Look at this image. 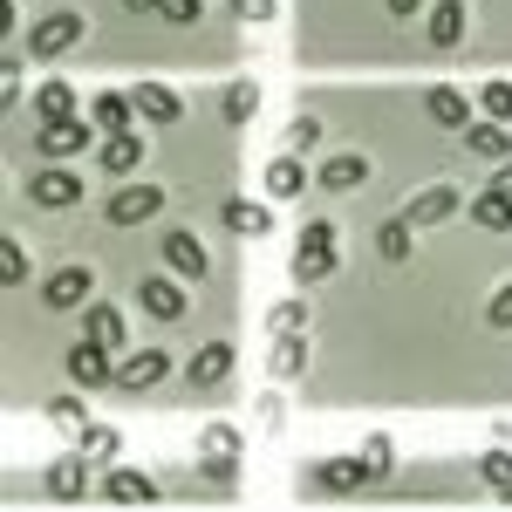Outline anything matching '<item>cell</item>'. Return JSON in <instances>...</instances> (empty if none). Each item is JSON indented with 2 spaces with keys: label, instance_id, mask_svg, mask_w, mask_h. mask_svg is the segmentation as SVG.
Listing matches in <instances>:
<instances>
[{
  "label": "cell",
  "instance_id": "cell-10",
  "mask_svg": "<svg viewBox=\"0 0 512 512\" xmlns=\"http://www.w3.org/2000/svg\"><path fill=\"white\" fill-rule=\"evenodd\" d=\"M103 171H110V178H130V171H137V164H144V137H137V130H110V137H103Z\"/></svg>",
  "mask_w": 512,
  "mask_h": 512
},
{
  "label": "cell",
  "instance_id": "cell-12",
  "mask_svg": "<svg viewBox=\"0 0 512 512\" xmlns=\"http://www.w3.org/2000/svg\"><path fill=\"white\" fill-rule=\"evenodd\" d=\"M226 226L239 239H267L274 233V205H260V198H226Z\"/></svg>",
  "mask_w": 512,
  "mask_h": 512
},
{
  "label": "cell",
  "instance_id": "cell-19",
  "mask_svg": "<svg viewBox=\"0 0 512 512\" xmlns=\"http://www.w3.org/2000/svg\"><path fill=\"white\" fill-rule=\"evenodd\" d=\"M130 103H137V117H151V123H178V110H185L164 82H137V89H130Z\"/></svg>",
  "mask_w": 512,
  "mask_h": 512
},
{
  "label": "cell",
  "instance_id": "cell-42",
  "mask_svg": "<svg viewBox=\"0 0 512 512\" xmlns=\"http://www.w3.org/2000/svg\"><path fill=\"white\" fill-rule=\"evenodd\" d=\"M485 321H492V328H506V335H512V287H499V294H492V308H485Z\"/></svg>",
  "mask_w": 512,
  "mask_h": 512
},
{
  "label": "cell",
  "instance_id": "cell-41",
  "mask_svg": "<svg viewBox=\"0 0 512 512\" xmlns=\"http://www.w3.org/2000/svg\"><path fill=\"white\" fill-rule=\"evenodd\" d=\"M253 417H260V431H280V424H287V403H280V396H260Z\"/></svg>",
  "mask_w": 512,
  "mask_h": 512
},
{
  "label": "cell",
  "instance_id": "cell-23",
  "mask_svg": "<svg viewBox=\"0 0 512 512\" xmlns=\"http://www.w3.org/2000/svg\"><path fill=\"white\" fill-rule=\"evenodd\" d=\"M28 192H35V205H76V198H82V178H76V171H41Z\"/></svg>",
  "mask_w": 512,
  "mask_h": 512
},
{
  "label": "cell",
  "instance_id": "cell-46",
  "mask_svg": "<svg viewBox=\"0 0 512 512\" xmlns=\"http://www.w3.org/2000/svg\"><path fill=\"white\" fill-rule=\"evenodd\" d=\"M492 185H499V192H512V158L499 164V178H492Z\"/></svg>",
  "mask_w": 512,
  "mask_h": 512
},
{
  "label": "cell",
  "instance_id": "cell-38",
  "mask_svg": "<svg viewBox=\"0 0 512 512\" xmlns=\"http://www.w3.org/2000/svg\"><path fill=\"white\" fill-rule=\"evenodd\" d=\"M198 14H205V0H164L158 7V21H171V28H192Z\"/></svg>",
  "mask_w": 512,
  "mask_h": 512
},
{
  "label": "cell",
  "instance_id": "cell-34",
  "mask_svg": "<svg viewBox=\"0 0 512 512\" xmlns=\"http://www.w3.org/2000/svg\"><path fill=\"white\" fill-rule=\"evenodd\" d=\"M362 465H369V472H376V478H390L396 451H390V437H383V431H376V437H362Z\"/></svg>",
  "mask_w": 512,
  "mask_h": 512
},
{
  "label": "cell",
  "instance_id": "cell-18",
  "mask_svg": "<svg viewBox=\"0 0 512 512\" xmlns=\"http://www.w3.org/2000/svg\"><path fill=\"white\" fill-rule=\"evenodd\" d=\"M226 369H233V349L226 342H205V349L185 362V376H192L198 390H212V383H226Z\"/></svg>",
  "mask_w": 512,
  "mask_h": 512
},
{
  "label": "cell",
  "instance_id": "cell-7",
  "mask_svg": "<svg viewBox=\"0 0 512 512\" xmlns=\"http://www.w3.org/2000/svg\"><path fill=\"white\" fill-rule=\"evenodd\" d=\"M69 376H76L82 390H103V383L117 376V362H110L103 342H89V335H82V349H69Z\"/></svg>",
  "mask_w": 512,
  "mask_h": 512
},
{
  "label": "cell",
  "instance_id": "cell-17",
  "mask_svg": "<svg viewBox=\"0 0 512 512\" xmlns=\"http://www.w3.org/2000/svg\"><path fill=\"white\" fill-rule=\"evenodd\" d=\"M472 226H485V233H512V192L485 185V192L472 198Z\"/></svg>",
  "mask_w": 512,
  "mask_h": 512
},
{
  "label": "cell",
  "instance_id": "cell-16",
  "mask_svg": "<svg viewBox=\"0 0 512 512\" xmlns=\"http://www.w3.org/2000/svg\"><path fill=\"white\" fill-rule=\"evenodd\" d=\"M315 185H328V192H355V185H369V158L342 151V158H328V164L315 171Z\"/></svg>",
  "mask_w": 512,
  "mask_h": 512
},
{
  "label": "cell",
  "instance_id": "cell-11",
  "mask_svg": "<svg viewBox=\"0 0 512 512\" xmlns=\"http://www.w3.org/2000/svg\"><path fill=\"white\" fill-rule=\"evenodd\" d=\"M315 485L321 492H362V485H376V472H369L362 451H355V458H328V465L315 472Z\"/></svg>",
  "mask_w": 512,
  "mask_h": 512
},
{
  "label": "cell",
  "instance_id": "cell-43",
  "mask_svg": "<svg viewBox=\"0 0 512 512\" xmlns=\"http://www.w3.org/2000/svg\"><path fill=\"white\" fill-rule=\"evenodd\" d=\"M239 21H274V0H233Z\"/></svg>",
  "mask_w": 512,
  "mask_h": 512
},
{
  "label": "cell",
  "instance_id": "cell-30",
  "mask_svg": "<svg viewBox=\"0 0 512 512\" xmlns=\"http://www.w3.org/2000/svg\"><path fill=\"white\" fill-rule=\"evenodd\" d=\"M198 458H239V431L233 424H205L198 431Z\"/></svg>",
  "mask_w": 512,
  "mask_h": 512
},
{
  "label": "cell",
  "instance_id": "cell-20",
  "mask_svg": "<svg viewBox=\"0 0 512 512\" xmlns=\"http://www.w3.org/2000/svg\"><path fill=\"white\" fill-rule=\"evenodd\" d=\"M103 499H117V506H151V499H158V478H144V472H110V478H103Z\"/></svg>",
  "mask_w": 512,
  "mask_h": 512
},
{
  "label": "cell",
  "instance_id": "cell-44",
  "mask_svg": "<svg viewBox=\"0 0 512 512\" xmlns=\"http://www.w3.org/2000/svg\"><path fill=\"white\" fill-rule=\"evenodd\" d=\"M417 7H424V0H390V14H396V21H410Z\"/></svg>",
  "mask_w": 512,
  "mask_h": 512
},
{
  "label": "cell",
  "instance_id": "cell-8",
  "mask_svg": "<svg viewBox=\"0 0 512 512\" xmlns=\"http://www.w3.org/2000/svg\"><path fill=\"white\" fill-rule=\"evenodd\" d=\"M451 212H458V192H451V185H424V192L403 205V219H410L417 233H424V226H437V219H451Z\"/></svg>",
  "mask_w": 512,
  "mask_h": 512
},
{
  "label": "cell",
  "instance_id": "cell-37",
  "mask_svg": "<svg viewBox=\"0 0 512 512\" xmlns=\"http://www.w3.org/2000/svg\"><path fill=\"white\" fill-rule=\"evenodd\" d=\"M267 321H274V335H294V328H308V301H280Z\"/></svg>",
  "mask_w": 512,
  "mask_h": 512
},
{
  "label": "cell",
  "instance_id": "cell-40",
  "mask_svg": "<svg viewBox=\"0 0 512 512\" xmlns=\"http://www.w3.org/2000/svg\"><path fill=\"white\" fill-rule=\"evenodd\" d=\"M0 274H7V287H21V280H28V253H21L14 239L0 246Z\"/></svg>",
  "mask_w": 512,
  "mask_h": 512
},
{
  "label": "cell",
  "instance_id": "cell-35",
  "mask_svg": "<svg viewBox=\"0 0 512 512\" xmlns=\"http://www.w3.org/2000/svg\"><path fill=\"white\" fill-rule=\"evenodd\" d=\"M315 144H321V123L308 117V110H301V117L287 123V151H294V158H301V151H315Z\"/></svg>",
  "mask_w": 512,
  "mask_h": 512
},
{
  "label": "cell",
  "instance_id": "cell-29",
  "mask_svg": "<svg viewBox=\"0 0 512 512\" xmlns=\"http://www.w3.org/2000/svg\"><path fill=\"white\" fill-rule=\"evenodd\" d=\"M410 246H417V226H410V219H390V226L376 233V253H383V260H410Z\"/></svg>",
  "mask_w": 512,
  "mask_h": 512
},
{
  "label": "cell",
  "instance_id": "cell-22",
  "mask_svg": "<svg viewBox=\"0 0 512 512\" xmlns=\"http://www.w3.org/2000/svg\"><path fill=\"white\" fill-rule=\"evenodd\" d=\"M267 192H274V198H301V192H308V164L294 158V151L274 158V164H267Z\"/></svg>",
  "mask_w": 512,
  "mask_h": 512
},
{
  "label": "cell",
  "instance_id": "cell-21",
  "mask_svg": "<svg viewBox=\"0 0 512 512\" xmlns=\"http://www.w3.org/2000/svg\"><path fill=\"white\" fill-rule=\"evenodd\" d=\"M465 144H472L478 158H492V164L512 158V130H506L499 117H492V123H465Z\"/></svg>",
  "mask_w": 512,
  "mask_h": 512
},
{
  "label": "cell",
  "instance_id": "cell-14",
  "mask_svg": "<svg viewBox=\"0 0 512 512\" xmlns=\"http://www.w3.org/2000/svg\"><path fill=\"white\" fill-rule=\"evenodd\" d=\"M465 21H472V14H465V0H437L431 21H424V35H431L437 48H458V41H465Z\"/></svg>",
  "mask_w": 512,
  "mask_h": 512
},
{
  "label": "cell",
  "instance_id": "cell-13",
  "mask_svg": "<svg viewBox=\"0 0 512 512\" xmlns=\"http://www.w3.org/2000/svg\"><path fill=\"white\" fill-rule=\"evenodd\" d=\"M89 465H96L89 451H76V458H55V465H48V492H55V499H82V492H89Z\"/></svg>",
  "mask_w": 512,
  "mask_h": 512
},
{
  "label": "cell",
  "instance_id": "cell-33",
  "mask_svg": "<svg viewBox=\"0 0 512 512\" xmlns=\"http://www.w3.org/2000/svg\"><path fill=\"white\" fill-rule=\"evenodd\" d=\"M117 444H123V437L110 431V424H89V431L76 437V451H89V458H96V465H103V458H117Z\"/></svg>",
  "mask_w": 512,
  "mask_h": 512
},
{
  "label": "cell",
  "instance_id": "cell-5",
  "mask_svg": "<svg viewBox=\"0 0 512 512\" xmlns=\"http://www.w3.org/2000/svg\"><path fill=\"white\" fill-rule=\"evenodd\" d=\"M164 376H171V355H164V349H130L117 362V383H123V390H158Z\"/></svg>",
  "mask_w": 512,
  "mask_h": 512
},
{
  "label": "cell",
  "instance_id": "cell-25",
  "mask_svg": "<svg viewBox=\"0 0 512 512\" xmlns=\"http://www.w3.org/2000/svg\"><path fill=\"white\" fill-rule=\"evenodd\" d=\"M82 335H89V342H103V349H123V315L96 301V308L82 315Z\"/></svg>",
  "mask_w": 512,
  "mask_h": 512
},
{
  "label": "cell",
  "instance_id": "cell-6",
  "mask_svg": "<svg viewBox=\"0 0 512 512\" xmlns=\"http://www.w3.org/2000/svg\"><path fill=\"white\" fill-rule=\"evenodd\" d=\"M158 205H164L158 185H117V192H110V226H144Z\"/></svg>",
  "mask_w": 512,
  "mask_h": 512
},
{
  "label": "cell",
  "instance_id": "cell-2",
  "mask_svg": "<svg viewBox=\"0 0 512 512\" xmlns=\"http://www.w3.org/2000/svg\"><path fill=\"white\" fill-rule=\"evenodd\" d=\"M82 41V14L76 7H62V14H41L35 35H28V48H35V62H48V55H69Z\"/></svg>",
  "mask_w": 512,
  "mask_h": 512
},
{
  "label": "cell",
  "instance_id": "cell-24",
  "mask_svg": "<svg viewBox=\"0 0 512 512\" xmlns=\"http://www.w3.org/2000/svg\"><path fill=\"white\" fill-rule=\"evenodd\" d=\"M424 110H431V123H444V130H465V123H472V103H465L458 89H431Z\"/></svg>",
  "mask_w": 512,
  "mask_h": 512
},
{
  "label": "cell",
  "instance_id": "cell-3",
  "mask_svg": "<svg viewBox=\"0 0 512 512\" xmlns=\"http://www.w3.org/2000/svg\"><path fill=\"white\" fill-rule=\"evenodd\" d=\"M35 137H41V158H76V151H89V144H96V123H82V117H48Z\"/></svg>",
  "mask_w": 512,
  "mask_h": 512
},
{
  "label": "cell",
  "instance_id": "cell-9",
  "mask_svg": "<svg viewBox=\"0 0 512 512\" xmlns=\"http://www.w3.org/2000/svg\"><path fill=\"white\" fill-rule=\"evenodd\" d=\"M164 267H171L178 280H205V274H212V260H205V246H198L192 233H171V239H164Z\"/></svg>",
  "mask_w": 512,
  "mask_h": 512
},
{
  "label": "cell",
  "instance_id": "cell-45",
  "mask_svg": "<svg viewBox=\"0 0 512 512\" xmlns=\"http://www.w3.org/2000/svg\"><path fill=\"white\" fill-rule=\"evenodd\" d=\"M123 7H130V14H158L164 0H123Z\"/></svg>",
  "mask_w": 512,
  "mask_h": 512
},
{
  "label": "cell",
  "instance_id": "cell-26",
  "mask_svg": "<svg viewBox=\"0 0 512 512\" xmlns=\"http://www.w3.org/2000/svg\"><path fill=\"white\" fill-rule=\"evenodd\" d=\"M308 349H315V342H308L301 328L280 335V342H274V376H301V369H308Z\"/></svg>",
  "mask_w": 512,
  "mask_h": 512
},
{
  "label": "cell",
  "instance_id": "cell-36",
  "mask_svg": "<svg viewBox=\"0 0 512 512\" xmlns=\"http://www.w3.org/2000/svg\"><path fill=\"white\" fill-rule=\"evenodd\" d=\"M253 110H260V89H253V82H233V89H226V117L246 123Z\"/></svg>",
  "mask_w": 512,
  "mask_h": 512
},
{
  "label": "cell",
  "instance_id": "cell-15",
  "mask_svg": "<svg viewBox=\"0 0 512 512\" xmlns=\"http://www.w3.org/2000/svg\"><path fill=\"white\" fill-rule=\"evenodd\" d=\"M137 301H144V315H158V321H178V315H185V287H178L171 274L144 280V294H137Z\"/></svg>",
  "mask_w": 512,
  "mask_h": 512
},
{
  "label": "cell",
  "instance_id": "cell-28",
  "mask_svg": "<svg viewBox=\"0 0 512 512\" xmlns=\"http://www.w3.org/2000/svg\"><path fill=\"white\" fill-rule=\"evenodd\" d=\"M478 478H485L499 499H512V451H506V444H492V451L478 458Z\"/></svg>",
  "mask_w": 512,
  "mask_h": 512
},
{
  "label": "cell",
  "instance_id": "cell-32",
  "mask_svg": "<svg viewBox=\"0 0 512 512\" xmlns=\"http://www.w3.org/2000/svg\"><path fill=\"white\" fill-rule=\"evenodd\" d=\"M35 117L48 123V117H76V96L62 89V82H41V96H35Z\"/></svg>",
  "mask_w": 512,
  "mask_h": 512
},
{
  "label": "cell",
  "instance_id": "cell-31",
  "mask_svg": "<svg viewBox=\"0 0 512 512\" xmlns=\"http://www.w3.org/2000/svg\"><path fill=\"white\" fill-rule=\"evenodd\" d=\"M48 424L69 431V437H82V431H89V410H82L76 396H55V403H48Z\"/></svg>",
  "mask_w": 512,
  "mask_h": 512
},
{
  "label": "cell",
  "instance_id": "cell-27",
  "mask_svg": "<svg viewBox=\"0 0 512 512\" xmlns=\"http://www.w3.org/2000/svg\"><path fill=\"white\" fill-rule=\"evenodd\" d=\"M130 117H137L130 96H96V103H89V123H96V130H130Z\"/></svg>",
  "mask_w": 512,
  "mask_h": 512
},
{
  "label": "cell",
  "instance_id": "cell-4",
  "mask_svg": "<svg viewBox=\"0 0 512 512\" xmlns=\"http://www.w3.org/2000/svg\"><path fill=\"white\" fill-rule=\"evenodd\" d=\"M89 294H96V274H89V267H62V274L41 280V301L62 308V315H69V308H89Z\"/></svg>",
  "mask_w": 512,
  "mask_h": 512
},
{
  "label": "cell",
  "instance_id": "cell-1",
  "mask_svg": "<svg viewBox=\"0 0 512 512\" xmlns=\"http://www.w3.org/2000/svg\"><path fill=\"white\" fill-rule=\"evenodd\" d=\"M335 274V226H308V233H301V246H294V280H301V287H315V280H328Z\"/></svg>",
  "mask_w": 512,
  "mask_h": 512
},
{
  "label": "cell",
  "instance_id": "cell-39",
  "mask_svg": "<svg viewBox=\"0 0 512 512\" xmlns=\"http://www.w3.org/2000/svg\"><path fill=\"white\" fill-rule=\"evenodd\" d=\"M485 117L512 123V82H485Z\"/></svg>",
  "mask_w": 512,
  "mask_h": 512
}]
</instances>
